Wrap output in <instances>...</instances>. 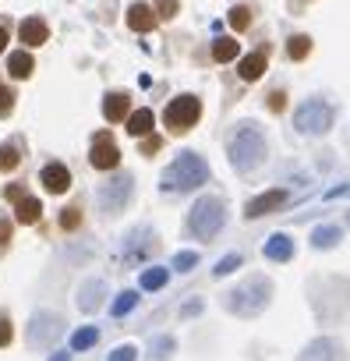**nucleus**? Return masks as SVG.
<instances>
[{
	"label": "nucleus",
	"instance_id": "1",
	"mask_svg": "<svg viewBox=\"0 0 350 361\" xmlns=\"http://www.w3.org/2000/svg\"><path fill=\"white\" fill-rule=\"evenodd\" d=\"M265 152H269L265 135H262V128L251 124V121H244V124L227 138V159H230V166H234L237 173H251L255 166H262Z\"/></svg>",
	"mask_w": 350,
	"mask_h": 361
},
{
	"label": "nucleus",
	"instance_id": "2",
	"mask_svg": "<svg viewBox=\"0 0 350 361\" xmlns=\"http://www.w3.org/2000/svg\"><path fill=\"white\" fill-rule=\"evenodd\" d=\"M269 301H273V280H265V276H248L244 283H237L234 290L223 294V308L241 319L262 315L269 308Z\"/></svg>",
	"mask_w": 350,
	"mask_h": 361
},
{
	"label": "nucleus",
	"instance_id": "3",
	"mask_svg": "<svg viewBox=\"0 0 350 361\" xmlns=\"http://www.w3.org/2000/svg\"><path fill=\"white\" fill-rule=\"evenodd\" d=\"M209 180V163L199 152H181L163 170V188L166 192H195Z\"/></svg>",
	"mask_w": 350,
	"mask_h": 361
},
{
	"label": "nucleus",
	"instance_id": "4",
	"mask_svg": "<svg viewBox=\"0 0 350 361\" xmlns=\"http://www.w3.org/2000/svg\"><path fill=\"white\" fill-rule=\"evenodd\" d=\"M223 227H227V206H223V199L206 195V199H199V202L192 206V213H188V231H192L199 241H213Z\"/></svg>",
	"mask_w": 350,
	"mask_h": 361
},
{
	"label": "nucleus",
	"instance_id": "5",
	"mask_svg": "<svg viewBox=\"0 0 350 361\" xmlns=\"http://www.w3.org/2000/svg\"><path fill=\"white\" fill-rule=\"evenodd\" d=\"M294 128L301 135H325L332 128V106L325 99H304L294 110Z\"/></svg>",
	"mask_w": 350,
	"mask_h": 361
},
{
	"label": "nucleus",
	"instance_id": "6",
	"mask_svg": "<svg viewBox=\"0 0 350 361\" xmlns=\"http://www.w3.org/2000/svg\"><path fill=\"white\" fill-rule=\"evenodd\" d=\"M199 117H202L199 96H177V99H170L166 110H163V121H166V128H170L173 135L192 131V128L199 124Z\"/></svg>",
	"mask_w": 350,
	"mask_h": 361
},
{
	"label": "nucleus",
	"instance_id": "7",
	"mask_svg": "<svg viewBox=\"0 0 350 361\" xmlns=\"http://www.w3.org/2000/svg\"><path fill=\"white\" fill-rule=\"evenodd\" d=\"M131 192H135L131 173H117V177H110V180H103V185H99L96 202H99V209H103L106 216H113V213H120V209L127 206Z\"/></svg>",
	"mask_w": 350,
	"mask_h": 361
},
{
	"label": "nucleus",
	"instance_id": "8",
	"mask_svg": "<svg viewBox=\"0 0 350 361\" xmlns=\"http://www.w3.org/2000/svg\"><path fill=\"white\" fill-rule=\"evenodd\" d=\"M64 333V319L57 315V312H36L32 315V322H29V329H25V336H29V343L36 347V350H46V347H54V340Z\"/></svg>",
	"mask_w": 350,
	"mask_h": 361
},
{
	"label": "nucleus",
	"instance_id": "9",
	"mask_svg": "<svg viewBox=\"0 0 350 361\" xmlns=\"http://www.w3.org/2000/svg\"><path fill=\"white\" fill-rule=\"evenodd\" d=\"M297 361H346V347L336 336H318L297 354Z\"/></svg>",
	"mask_w": 350,
	"mask_h": 361
},
{
	"label": "nucleus",
	"instance_id": "10",
	"mask_svg": "<svg viewBox=\"0 0 350 361\" xmlns=\"http://www.w3.org/2000/svg\"><path fill=\"white\" fill-rule=\"evenodd\" d=\"M89 163L96 166V170H113L117 163H120V152H117V142L106 135V131H99L96 138H92V152H89Z\"/></svg>",
	"mask_w": 350,
	"mask_h": 361
},
{
	"label": "nucleus",
	"instance_id": "11",
	"mask_svg": "<svg viewBox=\"0 0 350 361\" xmlns=\"http://www.w3.org/2000/svg\"><path fill=\"white\" fill-rule=\"evenodd\" d=\"M287 202H290V192H287V188H273V192H265V195H258V199L248 202V220H258V216H265V213H276V209H283Z\"/></svg>",
	"mask_w": 350,
	"mask_h": 361
},
{
	"label": "nucleus",
	"instance_id": "12",
	"mask_svg": "<svg viewBox=\"0 0 350 361\" xmlns=\"http://www.w3.org/2000/svg\"><path fill=\"white\" fill-rule=\"evenodd\" d=\"M156 234H149L145 227H138V231H131L127 234V241H124V262H142L145 255H152V248H156V241H152Z\"/></svg>",
	"mask_w": 350,
	"mask_h": 361
},
{
	"label": "nucleus",
	"instance_id": "13",
	"mask_svg": "<svg viewBox=\"0 0 350 361\" xmlns=\"http://www.w3.org/2000/svg\"><path fill=\"white\" fill-rule=\"evenodd\" d=\"M39 180H43V188H46V192L64 195V192L71 188V170H68L64 163H46L43 173H39Z\"/></svg>",
	"mask_w": 350,
	"mask_h": 361
},
{
	"label": "nucleus",
	"instance_id": "14",
	"mask_svg": "<svg viewBox=\"0 0 350 361\" xmlns=\"http://www.w3.org/2000/svg\"><path fill=\"white\" fill-rule=\"evenodd\" d=\"M103 301H106V283L103 280H85L82 290H78V308L85 315H92L96 308H103Z\"/></svg>",
	"mask_w": 350,
	"mask_h": 361
},
{
	"label": "nucleus",
	"instance_id": "15",
	"mask_svg": "<svg viewBox=\"0 0 350 361\" xmlns=\"http://www.w3.org/2000/svg\"><path fill=\"white\" fill-rule=\"evenodd\" d=\"M262 255H265L269 262H290V259H294V238H290V234H273V238L265 241Z\"/></svg>",
	"mask_w": 350,
	"mask_h": 361
},
{
	"label": "nucleus",
	"instance_id": "16",
	"mask_svg": "<svg viewBox=\"0 0 350 361\" xmlns=\"http://www.w3.org/2000/svg\"><path fill=\"white\" fill-rule=\"evenodd\" d=\"M265 68H269V54H265V50H255V54H248V57L237 64V75H241L244 82H255V78H262Z\"/></svg>",
	"mask_w": 350,
	"mask_h": 361
},
{
	"label": "nucleus",
	"instance_id": "17",
	"mask_svg": "<svg viewBox=\"0 0 350 361\" xmlns=\"http://www.w3.org/2000/svg\"><path fill=\"white\" fill-rule=\"evenodd\" d=\"M18 36H22V43H25V47H43V43H46V36H50V29H46V22H43V18H25V22H22V29H18Z\"/></svg>",
	"mask_w": 350,
	"mask_h": 361
},
{
	"label": "nucleus",
	"instance_id": "18",
	"mask_svg": "<svg viewBox=\"0 0 350 361\" xmlns=\"http://www.w3.org/2000/svg\"><path fill=\"white\" fill-rule=\"evenodd\" d=\"M127 25H131L135 32H149V29L156 25V11H152L149 4H131V8H127Z\"/></svg>",
	"mask_w": 350,
	"mask_h": 361
},
{
	"label": "nucleus",
	"instance_id": "19",
	"mask_svg": "<svg viewBox=\"0 0 350 361\" xmlns=\"http://www.w3.org/2000/svg\"><path fill=\"white\" fill-rule=\"evenodd\" d=\"M127 110H131L127 92H110V96L103 99V117H106V121H124Z\"/></svg>",
	"mask_w": 350,
	"mask_h": 361
},
{
	"label": "nucleus",
	"instance_id": "20",
	"mask_svg": "<svg viewBox=\"0 0 350 361\" xmlns=\"http://www.w3.org/2000/svg\"><path fill=\"white\" fill-rule=\"evenodd\" d=\"M152 128H156V114H152V110H135V114L127 117V135H135V138L152 135Z\"/></svg>",
	"mask_w": 350,
	"mask_h": 361
},
{
	"label": "nucleus",
	"instance_id": "21",
	"mask_svg": "<svg viewBox=\"0 0 350 361\" xmlns=\"http://www.w3.org/2000/svg\"><path fill=\"white\" fill-rule=\"evenodd\" d=\"M173 350H177V340H173L170 333H159V336L149 340V357H152V361H166Z\"/></svg>",
	"mask_w": 350,
	"mask_h": 361
},
{
	"label": "nucleus",
	"instance_id": "22",
	"mask_svg": "<svg viewBox=\"0 0 350 361\" xmlns=\"http://www.w3.org/2000/svg\"><path fill=\"white\" fill-rule=\"evenodd\" d=\"M39 216H43V206H39V199H29V195H25V199L18 202V209H15V220H18V224H36Z\"/></svg>",
	"mask_w": 350,
	"mask_h": 361
},
{
	"label": "nucleus",
	"instance_id": "23",
	"mask_svg": "<svg viewBox=\"0 0 350 361\" xmlns=\"http://www.w3.org/2000/svg\"><path fill=\"white\" fill-rule=\"evenodd\" d=\"M96 343H99V329L96 326H82V329L71 333V350H89Z\"/></svg>",
	"mask_w": 350,
	"mask_h": 361
},
{
	"label": "nucleus",
	"instance_id": "24",
	"mask_svg": "<svg viewBox=\"0 0 350 361\" xmlns=\"http://www.w3.org/2000/svg\"><path fill=\"white\" fill-rule=\"evenodd\" d=\"M32 68H36V64H32V57H29L25 50L11 54V61H8V71H11L15 78H29V75H32Z\"/></svg>",
	"mask_w": 350,
	"mask_h": 361
},
{
	"label": "nucleus",
	"instance_id": "25",
	"mask_svg": "<svg viewBox=\"0 0 350 361\" xmlns=\"http://www.w3.org/2000/svg\"><path fill=\"white\" fill-rule=\"evenodd\" d=\"M166 280H170V273L163 269V266H152V269H145L142 273V290H159V287H166Z\"/></svg>",
	"mask_w": 350,
	"mask_h": 361
},
{
	"label": "nucleus",
	"instance_id": "26",
	"mask_svg": "<svg viewBox=\"0 0 350 361\" xmlns=\"http://www.w3.org/2000/svg\"><path fill=\"white\" fill-rule=\"evenodd\" d=\"M237 57V39H216L213 43V61H220V64H227V61H234Z\"/></svg>",
	"mask_w": 350,
	"mask_h": 361
},
{
	"label": "nucleus",
	"instance_id": "27",
	"mask_svg": "<svg viewBox=\"0 0 350 361\" xmlns=\"http://www.w3.org/2000/svg\"><path fill=\"white\" fill-rule=\"evenodd\" d=\"M339 245V227H318L311 234V248H332Z\"/></svg>",
	"mask_w": 350,
	"mask_h": 361
},
{
	"label": "nucleus",
	"instance_id": "28",
	"mask_svg": "<svg viewBox=\"0 0 350 361\" xmlns=\"http://www.w3.org/2000/svg\"><path fill=\"white\" fill-rule=\"evenodd\" d=\"M135 305H138V294H135V290H124V294L110 305V315H113V319H124V315H127Z\"/></svg>",
	"mask_w": 350,
	"mask_h": 361
},
{
	"label": "nucleus",
	"instance_id": "29",
	"mask_svg": "<svg viewBox=\"0 0 350 361\" xmlns=\"http://www.w3.org/2000/svg\"><path fill=\"white\" fill-rule=\"evenodd\" d=\"M287 54H290V61H304V57L311 54V39H308V36H294V39L287 43Z\"/></svg>",
	"mask_w": 350,
	"mask_h": 361
},
{
	"label": "nucleus",
	"instance_id": "30",
	"mask_svg": "<svg viewBox=\"0 0 350 361\" xmlns=\"http://www.w3.org/2000/svg\"><path fill=\"white\" fill-rule=\"evenodd\" d=\"M237 266H244V259L237 255V252H230V255H223L220 262H216V269H213V276H230Z\"/></svg>",
	"mask_w": 350,
	"mask_h": 361
},
{
	"label": "nucleus",
	"instance_id": "31",
	"mask_svg": "<svg viewBox=\"0 0 350 361\" xmlns=\"http://www.w3.org/2000/svg\"><path fill=\"white\" fill-rule=\"evenodd\" d=\"M173 269H177V273H192L195 266H199V255L195 252H177V255H173V262H170Z\"/></svg>",
	"mask_w": 350,
	"mask_h": 361
},
{
	"label": "nucleus",
	"instance_id": "32",
	"mask_svg": "<svg viewBox=\"0 0 350 361\" xmlns=\"http://www.w3.org/2000/svg\"><path fill=\"white\" fill-rule=\"evenodd\" d=\"M0 166H4V170H15V166H18V149H15V142H8L4 149H0Z\"/></svg>",
	"mask_w": 350,
	"mask_h": 361
},
{
	"label": "nucleus",
	"instance_id": "33",
	"mask_svg": "<svg viewBox=\"0 0 350 361\" xmlns=\"http://www.w3.org/2000/svg\"><path fill=\"white\" fill-rule=\"evenodd\" d=\"M78 224H82V209H78V206H71V209L61 213V227H64V231H75Z\"/></svg>",
	"mask_w": 350,
	"mask_h": 361
},
{
	"label": "nucleus",
	"instance_id": "34",
	"mask_svg": "<svg viewBox=\"0 0 350 361\" xmlns=\"http://www.w3.org/2000/svg\"><path fill=\"white\" fill-rule=\"evenodd\" d=\"M135 357H138V347H135V343H120L106 361H135Z\"/></svg>",
	"mask_w": 350,
	"mask_h": 361
},
{
	"label": "nucleus",
	"instance_id": "35",
	"mask_svg": "<svg viewBox=\"0 0 350 361\" xmlns=\"http://www.w3.org/2000/svg\"><path fill=\"white\" fill-rule=\"evenodd\" d=\"M248 22H251V18H248V8H234V11H230V25H234L237 32L248 29Z\"/></svg>",
	"mask_w": 350,
	"mask_h": 361
},
{
	"label": "nucleus",
	"instance_id": "36",
	"mask_svg": "<svg viewBox=\"0 0 350 361\" xmlns=\"http://www.w3.org/2000/svg\"><path fill=\"white\" fill-rule=\"evenodd\" d=\"M15 110V92L11 89H0V117H8Z\"/></svg>",
	"mask_w": 350,
	"mask_h": 361
},
{
	"label": "nucleus",
	"instance_id": "37",
	"mask_svg": "<svg viewBox=\"0 0 350 361\" xmlns=\"http://www.w3.org/2000/svg\"><path fill=\"white\" fill-rule=\"evenodd\" d=\"M11 336H15L11 319H8V315H0V347H8V343H11Z\"/></svg>",
	"mask_w": 350,
	"mask_h": 361
},
{
	"label": "nucleus",
	"instance_id": "38",
	"mask_svg": "<svg viewBox=\"0 0 350 361\" xmlns=\"http://www.w3.org/2000/svg\"><path fill=\"white\" fill-rule=\"evenodd\" d=\"M173 11H177L173 0H159V18H173Z\"/></svg>",
	"mask_w": 350,
	"mask_h": 361
},
{
	"label": "nucleus",
	"instance_id": "39",
	"mask_svg": "<svg viewBox=\"0 0 350 361\" xmlns=\"http://www.w3.org/2000/svg\"><path fill=\"white\" fill-rule=\"evenodd\" d=\"M159 145H163V142H159V138H156V135H152V138H149V135H145V142H142V152H145V156H152V152H156V149H159Z\"/></svg>",
	"mask_w": 350,
	"mask_h": 361
},
{
	"label": "nucleus",
	"instance_id": "40",
	"mask_svg": "<svg viewBox=\"0 0 350 361\" xmlns=\"http://www.w3.org/2000/svg\"><path fill=\"white\" fill-rule=\"evenodd\" d=\"M4 199H8V202H22V199H25V192H22L18 185H11V188H4Z\"/></svg>",
	"mask_w": 350,
	"mask_h": 361
},
{
	"label": "nucleus",
	"instance_id": "41",
	"mask_svg": "<svg viewBox=\"0 0 350 361\" xmlns=\"http://www.w3.org/2000/svg\"><path fill=\"white\" fill-rule=\"evenodd\" d=\"M8 238H11V224L0 220V248H8Z\"/></svg>",
	"mask_w": 350,
	"mask_h": 361
},
{
	"label": "nucleus",
	"instance_id": "42",
	"mask_svg": "<svg viewBox=\"0 0 350 361\" xmlns=\"http://www.w3.org/2000/svg\"><path fill=\"white\" fill-rule=\"evenodd\" d=\"M269 106H273V110L280 114V110L287 106V99H283V92H273V99H269Z\"/></svg>",
	"mask_w": 350,
	"mask_h": 361
},
{
	"label": "nucleus",
	"instance_id": "43",
	"mask_svg": "<svg viewBox=\"0 0 350 361\" xmlns=\"http://www.w3.org/2000/svg\"><path fill=\"white\" fill-rule=\"evenodd\" d=\"M199 308H202V301H192V305H185V308H181V319H192Z\"/></svg>",
	"mask_w": 350,
	"mask_h": 361
},
{
	"label": "nucleus",
	"instance_id": "44",
	"mask_svg": "<svg viewBox=\"0 0 350 361\" xmlns=\"http://www.w3.org/2000/svg\"><path fill=\"white\" fill-rule=\"evenodd\" d=\"M4 47H8V29L0 25V50H4Z\"/></svg>",
	"mask_w": 350,
	"mask_h": 361
},
{
	"label": "nucleus",
	"instance_id": "45",
	"mask_svg": "<svg viewBox=\"0 0 350 361\" xmlns=\"http://www.w3.org/2000/svg\"><path fill=\"white\" fill-rule=\"evenodd\" d=\"M50 361H71V354H68V350H61V354H54Z\"/></svg>",
	"mask_w": 350,
	"mask_h": 361
}]
</instances>
